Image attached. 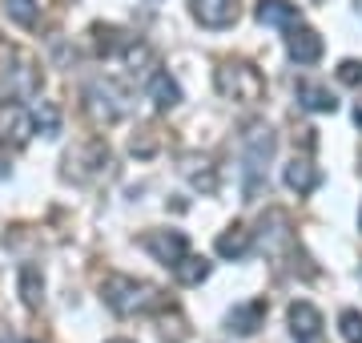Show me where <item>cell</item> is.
Instances as JSON below:
<instances>
[{
    "label": "cell",
    "instance_id": "cell-1",
    "mask_svg": "<svg viewBox=\"0 0 362 343\" xmlns=\"http://www.w3.org/2000/svg\"><path fill=\"white\" fill-rule=\"evenodd\" d=\"M101 295H105V303L113 307L117 315H145V311L161 307V295H157V287H149L145 279H129V275L105 279Z\"/></svg>",
    "mask_w": 362,
    "mask_h": 343
},
{
    "label": "cell",
    "instance_id": "cell-2",
    "mask_svg": "<svg viewBox=\"0 0 362 343\" xmlns=\"http://www.w3.org/2000/svg\"><path fill=\"white\" fill-rule=\"evenodd\" d=\"M218 93L254 106V101L266 97V81H262V73L254 65H246V61H226V65L218 69Z\"/></svg>",
    "mask_w": 362,
    "mask_h": 343
},
{
    "label": "cell",
    "instance_id": "cell-3",
    "mask_svg": "<svg viewBox=\"0 0 362 343\" xmlns=\"http://www.w3.org/2000/svg\"><path fill=\"white\" fill-rule=\"evenodd\" d=\"M85 101H89V113L105 125H113L117 118H125L129 113V93L113 85V81H93L89 89H85Z\"/></svg>",
    "mask_w": 362,
    "mask_h": 343
},
{
    "label": "cell",
    "instance_id": "cell-4",
    "mask_svg": "<svg viewBox=\"0 0 362 343\" xmlns=\"http://www.w3.org/2000/svg\"><path fill=\"white\" fill-rule=\"evenodd\" d=\"M242 145H246L250 194H258V174H262V166L274 158V130L266 125V121H250L246 133H242Z\"/></svg>",
    "mask_w": 362,
    "mask_h": 343
},
{
    "label": "cell",
    "instance_id": "cell-5",
    "mask_svg": "<svg viewBox=\"0 0 362 343\" xmlns=\"http://www.w3.org/2000/svg\"><path fill=\"white\" fill-rule=\"evenodd\" d=\"M145 251L153 254L161 266H169V271H173V266L189 254V242H185V235H181V230H153V235H145Z\"/></svg>",
    "mask_w": 362,
    "mask_h": 343
},
{
    "label": "cell",
    "instance_id": "cell-6",
    "mask_svg": "<svg viewBox=\"0 0 362 343\" xmlns=\"http://www.w3.org/2000/svg\"><path fill=\"white\" fill-rule=\"evenodd\" d=\"M33 133H37V125H33V109L16 106V101H4V106H0V142L25 145Z\"/></svg>",
    "mask_w": 362,
    "mask_h": 343
},
{
    "label": "cell",
    "instance_id": "cell-7",
    "mask_svg": "<svg viewBox=\"0 0 362 343\" xmlns=\"http://www.w3.org/2000/svg\"><path fill=\"white\" fill-rule=\"evenodd\" d=\"M322 33H314V28L306 25H294L290 28V37H286V53H290V61L294 65H314L318 57H322Z\"/></svg>",
    "mask_w": 362,
    "mask_h": 343
},
{
    "label": "cell",
    "instance_id": "cell-8",
    "mask_svg": "<svg viewBox=\"0 0 362 343\" xmlns=\"http://www.w3.org/2000/svg\"><path fill=\"white\" fill-rule=\"evenodd\" d=\"M290 331L298 343H322V311L314 303H290Z\"/></svg>",
    "mask_w": 362,
    "mask_h": 343
},
{
    "label": "cell",
    "instance_id": "cell-9",
    "mask_svg": "<svg viewBox=\"0 0 362 343\" xmlns=\"http://www.w3.org/2000/svg\"><path fill=\"white\" fill-rule=\"evenodd\" d=\"M189 9L202 28H230L238 21V0H189Z\"/></svg>",
    "mask_w": 362,
    "mask_h": 343
},
{
    "label": "cell",
    "instance_id": "cell-10",
    "mask_svg": "<svg viewBox=\"0 0 362 343\" xmlns=\"http://www.w3.org/2000/svg\"><path fill=\"white\" fill-rule=\"evenodd\" d=\"M254 16H258V25H266V28H294L298 25V4H290V0H258V4H254Z\"/></svg>",
    "mask_w": 362,
    "mask_h": 343
},
{
    "label": "cell",
    "instance_id": "cell-11",
    "mask_svg": "<svg viewBox=\"0 0 362 343\" xmlns=\"http://www.w3.org/2000/svg\"><path fill=\"white\" fill-rule=\"evenodd\" d=\"M149 97H153L157 109H177L181 106V85L173 77H169L165 69H157V73H149Z\"/></svg>",
    "mask_w": 362,
    "mask_h": 343
},
{
    "label": "cell",
    "instance_id": "cell-12",
    "mask_svg": "<svg viewBox=\"0 0 362 343\" xmlns=\"http://www.w3.org/2000/svg\"><path fill=\"white\" fill-rule=\"evenodd\" d=\"M262 319H266V303H262V299H250V303L233 307L226 323H230L233 335H254V331L262 327Z\"/></svg>",
    "mask_w": 362,
    "mask_h": 343
},
{
    "label": "cell",
    "instance_id": "cell-13",
    "mask_svg": "<svg viewBox=\"0 0 362 343\" xmlns=\"http://www.w3.org/2000/svg\"><path fill=\"white\" fill-rule=\"evenodd\" d=\"M318 178H322V174L314 170V162H306V158H294V162H290V166L282 170V182L290 186L294 194H314Z\"/></svg>",
    "mask_w": 362,
    "mask_h": 343
},
{
    "label": "cell",
    "instance_id": "cell-14",
    "mask_svg": "<svg viewBox=\"0 0 362 343\" xmlns=\"http://www.w3.org/2000/svg\"><path fill=\"white\" fill-rule=\"evenodd\" d=\"M298 101L310 109V113H334L338 109L334 93L326 89V85H314V81H298Z\"/></svg>",
    "mask_w": 362,
    "mask_h": 343
},
{
    "label": "cell",
    "instance_id": "cell-15",
    "mask_svg": "<svg viewBox=\"0 0 362 343\" xmlns=\"http://www.w3.org/2000/svg\"><path fill=\"white\" fill-rule=\"evenodd\" d=\"M250 247H254V235L246 226H230L226 235H218V254L221 259H246Z\"/></svg>",
    "mask_w": 362,
    "mask_h": 343
},
{
    "label": "cell",
    "instance_id": "cell-16",
    "mask_svg": "<svg viewBox=\"0 0 362 343\" xmlns=\"http://www.w3.org/2000/svg\"><path fill=\"white\" fill-rule=\"evenodd\" d=\"M21 299H25L28 311H37V307L45 303V279H40V271L33 263L21 266Z\"/></svg>",
    "mask_w": 362,
    "mask_h": 343
},
{
    "label": "cell",
    "instance_id": "cell-17",
    "mask_svg": "<svg viewBox=\"0 0 362 343\" xmlns=\"http://www.w3.org/2000/svg\"><path fill=\"white\" fill-rule=\"evenodd\" d=\"M173 279H177L181 287H197V283H206L209 279V263L206 259H197V254H185V259L173 266Z\"/></svg>",
    "mask_w": 362,
    "mask_h": 343
},
{
    "label": "cell",
    "instance_id": "cell-18",
    "mask_svg": "<svg viewBox=\"0 0 362 343\" xmlns=\"http://www.w3.org/2000/svg\"><path fill=\"white\" fill-rule=\"evenodd\" d=\"M4 13H8V21H16L21 28H37L40 0H4Z\"/></svg>",
    "mask_w": 362,
    "mask_h": 343
},
{
    "label": "cell",
    "instance_id": "cell-19",
    "mask_svg": "<svg viewBox=\"0 0 362 343\" xmlns=\"http://www.w3.org/2000/svg\"><path fill=\"white\" fill-rule=\"evenodd\" d=\"M33 125H37L45 137H61V109L52 106V101H40V106H33Z\"/></svg>",
    "mask_w": 362,
    "mask_h": 343
},
{
    "label": "cell",
    "instance_id": "cell-20",
    "mask_svg": "<svg viewBox=\"0 0 362 343\" xmlns=\"http://www.w3.org/2000/svg\"><path fill=\"white\" fill-rule=\"evenodd\" d=\"M93 37H97V53H117V49H125V40L117 33L113 25H93Z\"/></svg>",
    "mask_w": 362,
    "mask_h": 343
},
{
    "label": "cell",
    "instance_id": "cell-21",
    "mask_svg": "<svg viewBox=\"0 0 362 343\" xmlns=\"http://www.w3.org/2000/svg\"><path fill=\"white\" fill-rule=\"evenodd\" d=\"M338 323H342V339L346 343H362V315L358 311H342Z\"/></svg>",
    "mask_w": 362,
    "mask_h": 343
},
{
    "label": "cell",
    "instance_id": "cell-22",
    "mask_svg": "<svg viewBox=\"0 0 362 343\" xmlns=\"http://www.w3.org/2000/svg\"><path fill=\"white\" fill-rule=\"evenodd\" d=\"M338 81H342V85H362V65L358 61H342V65H338Z\"/></svg>",
    "mask_w": 362,
    "mask_h": 343
},
{
    "label": "cell",
    "instance_id": "cell-23",
    "mask_svg": "<svg viewBox=\"0 0 362 343\" xmlns=\"http://www.w3.org/2000/svg\"><path fill=\"white\" fill-rule=\"evenodd\" d=\"M354 121H358V125H362V101H358V109H354Z\"/></svg>",
    "mask_w": 362,
    "mask_h": 343
},
{
    "label": "cell",
    "instance_id": "cell-24",
    "mask_svg": "<svg viewBox=\"0 0 362 343\" xmlns=\"http://www.w3.org/2000/svg\"><path fill=\"white\" fill-rule=\"evenodd\" d=\"M109 343H133V339H109Z\"/></svg>",
    "mask_w": 362,
    "mask_h": 343
},
{
    "label": "cell",
    "instance_id": "cell-25",
    "mask_svg": "<svg viewBox=\"0 0 362 343\" xmlns=\"http://www.w3.org/2000/svg\"><path fill=\"white\" fill-rule=\"evenodd\" d=\"M358 223H362V214H358Z\"/></svg>",
    "mask_w": 362,
    "mask_h": 343
}]
</instances>
